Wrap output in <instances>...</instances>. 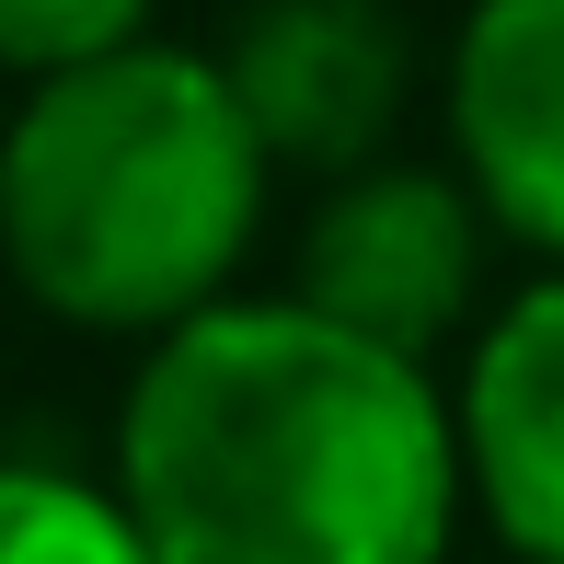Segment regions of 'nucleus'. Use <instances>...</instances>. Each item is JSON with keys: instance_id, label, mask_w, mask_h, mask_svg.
I'll return each mask as SVG.
<instances>
[{"instance_id": "7", "label": "nucleus", "mask_w": 564, "mask_h": 564, "mask_svg": "<svg viewBox=\"0 0 564 564\" xmlns=\"http://www.w3.org/2000/svg\"><path fill=\"white\" fill-rule=\"evenodd\" d=\"M0 564H162L127 496L58 473V460H12L0 473Z\"/></svg>"}, {"instance_id": "1", "label": "nucleus", "mask_w": 564, "mask_h": 564, "mask_svg": "<svg viewBox=\"0 0 564 564\" xmlns=\"http://www.w3.org/2000/svg\"><path fill=\"white\" fill-rule=\"evenodd\" d=\"M460 415L426 357L312 300H219L173 323L116 415V496L162 564H438Z\"/></svg>"}, {"instance_id": "5", "label": "nucleus", "mask_w": 564, "mask_h": 564, "mask_svg": "<svg viewBox=\"0 0 564 564\" xmlns=\"http://www.w3.org/2000/svg\"><path fill=\"white\" fill-rule=\"evenodd\" d=\"M230 93L276 162L346 173L403 105V23L380 0H265L230 46Z\"/></svg>"}, {"instance_id": "4", "label": "nucleus", "mask_w": 564, "mask_h": 564, "mask_svg": "<svg viewBox=\"0 0 564 564\" xmlns=\"http://www.w3.org/2000/svg\"><path fill=\"white\" fill-rule=\"evenodd\" d=\"M449 127L473 196L564 265V0H473L449 46Z\"/></svg>"}, {"instance_id": "8", "label": "nucleus", "mask_w": 564, "mask_h": 564, "mask_svg": "<svg viewBox=\"0 0 564 564\" xmlns=\"http://www.w3.org/2000/svg\"><path fill=\"white\" fill-rule=\"evenodd\" d=\"M150 0H0V58L23 82H58V69H93L139 35Z\"/></svg>"}, {"instance_id": "2", "label": "nucleus", "mask_w": 564, "mask_h": 564, "mask_svg": "<svg viewBox=\"0 0 564 564\" xmlns=\"http://www.w3.org/2000/svg\"><path fill=\"white\" fill-rule=\"evenodd\" d=\"M265 127L208 58L116 46L93 69H58L23 93L0 150L12 276L58 323L173 335L219 312V276L265 219Z\"/></svg>"}, {"instance_id": "6", "label": "nucleus", "mask_w": 564, "mask_h": 564, "mask_svg": "<svg viewBox=\"0 0 564 564\" xmlns=\"http://www.w3.org/2000/svg\"><path fill=\"white\" fill-rule=\"evenodd\" d=\"M460 460L507 553L564 564V276L519 289L460 380Z\"/></svg>"}, {"instance_id": "3", "label": "nucleus", "mask_w": 564, "mask_h": 564, "mask_svg": "<svg viewBox=\"0 0 564 564\" xmlns=\"http://www.w3.org/2000/svg\"><path fill=\"white\" fill-rule=\"evenodd\" d=\"M473 276H484V230L449 173H346L300 242V300L392 357L438 346L473 312Z\"/></svg>"}]
</instances>
